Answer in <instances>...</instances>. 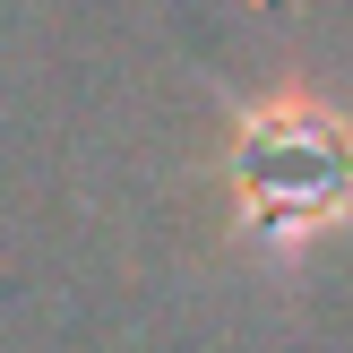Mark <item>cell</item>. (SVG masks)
<instances>
[{"instance_id": "obj_1", "label": "cell", "mask_w": 353, "mask_h": 353, "mask_svg": "<svg viewBox=\"0 0 353 353\" xmlns=\"http://www.w3.org/2000/svg\"><path fill=\"white\" fill-rule=\"evenodd\" d=\"M207 190L233 241L268 259L310 250L319 233L353 224V103L302 78L233 103L207 155Z\"/></svg>"}]
</instances>
